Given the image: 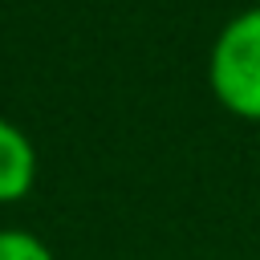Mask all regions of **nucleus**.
<instances>
[{
  "mask_svg": "<svg viewBox=\"0 0 260 260\" xmlns=\"http://www.w3.org/2000/svg\"><path fill=\"white\" fill-rule=\"evenodd\" d=\"M32 183H37V146L16 122L0 118V203L24 199Z\"/></svg>",
  "mask_w": 260,
  "mask_h": 260,
  "instance_id": "obj_2",
  "label": "nucleus"
},
{
  "mask_svg": "<svg viewBox=\"0 0 260 260\" xmlns=\"http://www.w3.org/2000/svg\"><path fill=\"white\" fill-rule=\"evenodd\" d=\"M211 98L240 122H260V4L236 12L207 53Z\"/></svg>",
  "mask_w": 260,
  "mask_h": 260,
  "instance_id": "obj_1",
  "label": "nucleus"
},
{
  "mask_svg": "<svg viewBox=\"0 0 260 260\" xmlns=\"http://www.w3.org/2000/svg\"><path fill=\"white\" fill-rule=\"evenodd\" d=\"M0 260H57V256L41 236L24 228H0Z\"/></svg>",
  "mask_w": 260,
  "mask_h": 260,
  "instance_id": "obj_3",
  "label": "nucleus"
}]
</instances>
